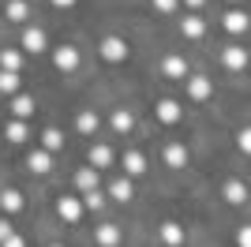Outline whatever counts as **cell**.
<instances>
[{"label": "cell", "instance_id": "cell-17", "mask_svg": "<svg viewBox=\"0 0 251 247\" xmlns=\"http://www.w3.org/2000/svg\"><path fill=\"white\" fill-rule=\"evenodd\" d=\"M165 75L169 79H184L188 75V60L184 56H165Z\"/></svg>", "mask_w": 251, "mask_h": 247}, {"label": "cell", "instance_id": "cell-8", "mask_svg": "<svg viewBox=\"0 0 251 247\" xmlns=\"http://www.w3.org/2000/svg\"><path fill=\"white\" fill-rule=\"evenodd\" d=\"M157 120L161 124H176L180 120V105L173 101V98H161V101H157Z\"/></svg>", "mask_w": 251, "mask_h": 247}, {"label": "cell", "instance_id": "cell-32", "mask_svg": "<svg viewBox=\"0 0 251 247\" xmlns=\"http://www.w3.org/2000/svg\"><path fill=\"white\" fill-rule=\"evenodd\" d=\"M15 236V232H11V221H4V217H0V244H4V240H11Z\"/></svg>", "mask_w": 251, "mask_h": 247}, {"label": "cell", "instance_id": "cell-22", "mask_svg": "<svg viewBox=\"0 0 251 247\" xmlns=\"http://www.w3.org/2000/svg\"><path fill=\"white\" fill-rule=\"evenodd\" d=\"M42 143H45V154H52V150H60V146H64V135L56 131V127H49V131L42 135Z\"/></svg>", "mask_w": 251, "mask_h": 247}, {"label": "cell", "instance_id": "cell-11", "mask_svg": "<svg viewBox=\"0 0 251 247\" xmlns=\"http://www.w3.org/2000/svg\"><path fill=\"white\" fill-rule=\"evenodd\" d=\"M23 49L42 52V49H45V34L38 30V26H26V30H23Z\"/></svg>", "mask_w": 251, "mask_h": 247}, {"label": "cell", "instance_id": "cell-25", "mask_svg": "<svg viewBox=\"0 0 251 247\" xmlns=\"http://www.w3.org/2000/svg\"><path fill=\"white\" fill-rule=\"evenodd\" d=\"M0 206H4L8 214H15V210H19V206H23L19 191H0Z\"/></svg>", "mask_w": 251, "mask_h": 247}, {"label": "cell", "instance_id": "cell-29", "mask_svg": "<svg viewBox=\"0 0 251 247\" xmlns=\"http://www.w3.org/2000/svg\"><path fill=\"white\" fill-rule=\"evenodd\" d=\"M236 146H240V154H251V127H240V131H236Z\"/></svg>", "mask_w": 251, "mask_h": 247}, {"label": "cell", "instance_id": "cell-37", "mask_svg": "<svg viewBox=\"0 0 251 247\" xmlns=\"http://www.w3.org/2000/svg\"><path fill=\"white\" fill-rule=\"evenodd\" d=\"M232 4H236V0H232Z\"/></svg>", "mask_w": 251, "mask_h": 247}, {"label": "cell", "instance_id": "cell-13", "mask_svg": "<svg viewBox=\"0 0 251 247\" xmlns=\"http://www.w3.org/2000/svg\"><path fill=\"white\" fill-rule=\"evenodd\" d=\"M165 161L173 165V169H184V165H188V150H184L180 143H169L165 146Z\"/></svg>", "mask_w": 251, "mask_h": 247}, {"label": "cell", "instance_id": "cell-28", "mask_svg": "<svg viewBox=\"0 0 251 247\" xmlns=\"http://www.w3.org/2000/svg\"><path fill=\"white\" fill-rule=\"evenodd\" d=\"M8 139H11V143H23V139H26V124H23V120H11L8 124Z\"/></svg>", "mask_w": 251, "mask_h": 247}, {"label": "cell", "instance_id": "cell-21", "mask_svg": "<svg viewBox=\"0 0 251 247\" xmlns=\"http://www.w3.org/2000/svg\"><path fill=\"white\" fill-rule=\"evenodd\" d=\"M109 195H113L116 202H127V198H131V180H113Z\"/></svg>", "mask_w": 251, "mask_h": 247}, {"label": "cell", "instance_id": "cell-12", "mask_svg": "<svg viewBox=\"0 0 251 247\" xmlns=\"http://www.w3.org/2000/svg\"><path fill=\"white\" fill-rule=\"evenodd\" d=\"M225 202H232V206L248 202V184H240V180H229V184H225Z\"/></svg>", "mask_w": 251, "mask_h": 247}, {"label": "cell", "instance_id": "cell-31", "mask_svg": "<svg viewBox=\"0 0 251 247\" xmlns=\"http://www.w3.org/2000/svg\"><path fill=\"white\" fill-rule=\"evenodd\" d=\"M236 247H251V225H244L240 232H236Z\"/></svg>", "mask_w": 251, "mask_h": 247}, {"label": "cell", "instance_id": "cell-27", "mask_svg": "<svg viewBox=\"0 0 251 247\" xmlns=\"http://www.w3.org/2000/svg\"><path fill=\"white\" fill-rule=\"evenodd\" d=\"M30 169L34 173H49V154L45 150H30Z\"/></svg>", "mask_w": 251, "mask_h": 247}, {"label": "cell", "instance_id": "cell-2", "mask_svg": "<svg viewBox=\"0 0 251 247\" xmlns=\"http://www.w3.org/2000/svg\"><path fill=\"white\" fill-rule=\"evenodd\" d=\"M101 56H105L109 64L127 60V41H124V38H105V41H101Z\"/></svg>", "mask_w": 251, "mask_h": 247}, {"label": "cell", "instance_id": "cell-20", "mask_svg": "<svg viewBox=\"0 0 251 247\" xmlns=\"http://www.w3.org/2000/svg\"><path fill=\"white\" fill-rule=\"evenodd\" d=\"M26 15H30V4H26V0H11L8 4V19L11 23H26Z\"/></svg>", "mask_w": 251, "mask_h": 247}, {"label": "cell", "instance_id": "cell-23", "mask_svg": "<svg viewBox=\"0 0 251 247\" xmlns=\"http://www.w3.org/2000/svg\"><path fill=\"white\" fill-rule=\"evenodd\" d=\"M19 60H23V56H19L15 49H4V52H0V64H4V72H15V75H19Z\"/></svg>", "mask_w": 251, "mask_h": 247}, {"label": "cell", "instance_id": "cell-36", "mask_svg": "<svg viewBox=\"0 0 251 247\" xmlns=\"http://www.w3.org/2000/svg\"><path fill=\"white\" fill-rule=\"evenodd\" d=\"M184 4H188V8H202V4H206V0H184Z\"/></svg>", "mask_w": 251, "mask_h": 247}, {"label": "cell", "instance_id": "cell-35", "mask_svg": "<svg viewBox=\"0 0 251 247\" xmlns=\"http://www.w3.org/2000/svg\"><path fill=\"white\" fill-rule=\"evenodd\" d=\"M52 4H56V8H72L75 0H52Z\"/></svg>", "mask_w": 251, "mask_h": 247}, {"label": "cell", "instance_id": "cell-6", "mask_svg": "<svg viewBox=\"0 0 251 247\" xmlns=\"http://www.w3.org/2000/svg\"><path fill=\"white\" fill-rule=\"evenodd\" d=\"M11 113H15V120H30L34 116V98H26V94H15V98H11Z\"/></svg>", "mask_w": 251, "mask_h": 247}, {"label": "cell", "instance_id": "cell-4", "mask_svg": "<svg viewBox=\"0 0 251 247\" xmlns=\"http://www.w3.org/2000/svg\"><path fill=\"white\" fill-rule=\"evenodd\" d=\"M221 60H225L229 72H244V68H248V52H244L240 45H229V49L221 52Z\"/></svg>", "mask_w": 251, "mask_h": 247}, {"label": "cell", "instance_id": "cell-7", "mask_svg": "<svg viewBox=\"0 0 251 247\" xmlns=\"http://www.w3.org/2000/svg\"><path fill=\"white\" fill-rule=\"evenodd\" d=\"M210 90H214V86H210V79H206V75H191V79H188V94L195 98V101H206V98H210Z\"/></svg>", "mask_w": 251, "mask_h": 247}, {"label": "cell", "instance_id": "cell-19", "mask_svg": "<svg viewBox=\"0 0 251 247\" xmlns=\"http://www.w3.org/2000/svg\"><path fill=\"white\" fill-rule=\"evenodd\" d=\"M98 244H101V247H116V244H120V228H116V225H101V228H98Z\"/></svg>", "mask_w": 251, "mask_h": 247}, {"label": "cell", "instance_id": "cell-26", "mask_svg": "<svg viewBox=\"0 0 251 247\" xmlns=\"http://www.w3.org/2000/svg\"><path fill=\"white\" fill-rule=\"evenodd\" d=\"M19 90V75L15 72H0V94H15Z\"/></svg>", "mask_w": 251, "mask_h": 247}, {"label": "cell", "instance_id": "cell-3", "mask_svg": "<svg viewBox=\"0 0 251 247\" xmlns=\"http://www.w3.org/2000/svg\"><path fill=\"white\" fill-rule=\"evenodd\" d=\"M56 210H60V217H64V221H79V217H83V198L64 195L60 202H56Z\"/></svg>", "mask_w": 251, "mask_h": 247}, {"label": "cell", "instance_id": "cell-1", "mask_svg": "<svg viewBox=\"0 0 251 247\" xmlns=\"http://www.w3.org/2000/svg\"><path fill=\"white\" fill-rule=\"evenodd\" d=\"M52 64H56V72H75L79 68V49L75 45H60L52 52Z\"/></svg>", "mask_w": 251, "mask_h": 247}, {"label": "cell", "instance_id": "cell-14", "mask_svg": "<svg viewBox=\"0 0 251 247\" xmlns=\"http://www.w3.org/2000/svg\"><path fill=\"white\" fill-rule=\"evenodd\" d=\"M113 161V150L105 143H98V146H90V169H105V165Z\"/></svg>", "mask_w": 251, "mask_h": 247}, {"label": "cell", "instance_id": "cell-33", "mask_svg": "<svg viewBox=\"0 0 251 247\" xmlns=\"http://www.w3.org/2000/svg\"><path fill=\"white\" fill-rule=\"evenodd\" d=\"M176 4H180V0H154L157 11H176Z\"/></svg>", "mask_w": 251, "mask_h": 247}, {"label": "cell", "instance_id": "cell-18", "mask_svg": "<svg viewBox=\"0 0 251 247\" xmlns=\"http://www.w3.org/2000/svg\"><path fill=\"white\" fill-rule=\"evenodd\" d=\"M109 120H113V127H116V131H120V135H127V131H131V127H135V116L127 113V109H116V113L109 116Z\"/></svg>", "mask_w": 251, "mask_h": 247}, {"label": "cell", "instance_id": "cell-34", "mask_svg": "<svg viewBox=\"0 0 251 247\" xmlns=\"http://www.w3.org/2000/svg\"><path fill=\"white\" fill-rule=\"evenodd\" d=\"M0 247H26V244H23V236H11V240H4Z\"/></svg>", "mask_w": 251, "mask_h": 247}, {"label": "cell", "instance_id": "cell-10", "mask_svg": "<svg viewBox=\"0 0 251 247\" xmlns=\"http://www.w3.org/2000/svg\"><path fill=\"white\" fill-rule=\"evenodd\" d=\"M75 184H79V191H83V195L98 191V169H79V173H75Z\"/></svg>", "mask_w": 251, "mask_h": 247}, {"label": "cell", "instance_id": "cell-15", "mask_svg": "<svg viewBox=\"0 0 251 247\" xmlns=\"http://www.w3.org/2000/svg\"><path fill=\"white\" fill-rule=\"evenodd\" d=\"M161 240H165L169 247H180L184 244V228H180L176 221H165V225H161Z\"/></svg>", "mask_w": 251, "mask_h": 247}, {"label": "cell", "instance_id": "cell-9", "mask_svg": "<svg viewBox=\"0 0 251 247\" xmlns=\"http://www.w3.org/2000/svg\"><path fill=\"white\" fill-rule=\"evenodd\" d=\"M124 173L127 176H143V173H147V157L139 154V150H127V154H124Z\"/></svg>", "mask_w": 251, "mask_h": 247}, {"label": "cell", "instance_id": "cell-5", "mask_svg": "<svg viewBox=\"0 0 251 247\" xmlns=\"http://www.w3.org/2000/svg\"><path fill=\"white\" fill-rule=\"evenodd\" d=\"M180 34H184V38H202V34H206V23L191 11V15H184V19H180Z\"/></svg>", "mask_w": 251, "mask_h": 247}, {"label": "cell", "instance_id": "cell-16", "mask_svg": "<svg viewBox=\"0 0 251 247\" xmlns=\"http://www.w3.org/2000/svg\"><path fill=\"white\" fill-rule=\"evenodd\" d=\"M225 30H229V34H244V30H248V15L232 8L229 15H225Z\"/></svg>", "mask_w": 251, "mask_h": 247}, {"label": "cell", "instance_id": "cell-30", "mask_svg": "<svg viewBox=\"0 0 251 247\" xmlns=\"http://www.w3.org/2000/svg\"><path fill=\"white\" fill-rule=\"evenodd\" d=\"M83 206H86V210H101L105 195H101V191H90V195H83Z\"/></svg>", "mask_w": 251, "mask_h": 247}, {"label": "cell", "instance_id": "cell-24", "mask_svg": "<svg viewBox=\"0 0 251 247\" xmlns=\"http://www.w3.org/2000/svg\"><path fill=\"white\" fill-rule=\"evenodd\" d=\"M75 124H79V131H83V135H94L98 131V113H79Z\"/></svg>", "mask_w": 251, "mask_h": 247}]
</instances>
